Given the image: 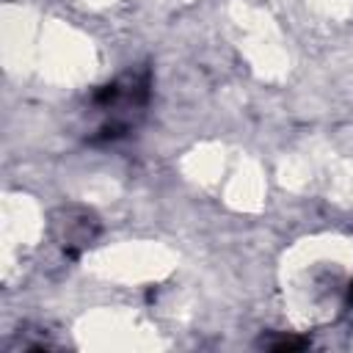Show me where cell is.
<instances>
[{
    "instance_id": "cell-2",
    "label": "cell",
    "mask_w": 353,
    "mask_h": 353,
    "mask_svg": "<svg viewBox=\"0 0 353 353\" xmlns=\"http://www.w3.org/2000/svg\"><path fill=\"white\" fill-rule=\"evenodd\" d=\"M350 303H353V284H350Z\"/></svg>"
},
{
    "instance_id": "cell-1",
    "label": "cell",
    "mask_w": 353,
    "mask_h": 353,
    "mask_svg": "<svg viewBox=\"0 0 353 353\" xmlns=\"http://www.w3.org/2000/svg\"><path fill=\"white\" fill-rule=\"evenodd\" d=\"M146 99H149V72H130V74L102 85L94 94V105L105 116V121L99 124V130L91 141L113 143L121 135H127L135 116L146 108Z\"/></svg>"
}]
</instances>
